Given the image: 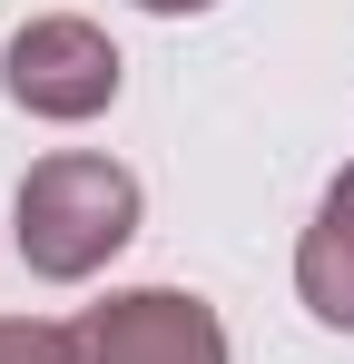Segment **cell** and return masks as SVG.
<instances>
[{"label": "cell", "instance_id": "4", "mask_svg": "<svg viewBox=\"0 0 354 364\" xmlns=\"http://www.w3.org/2000/svg\"><path fill=\"white\" fill-rule=\"evenodd\" d=\"M295 286H305V305H315L325 325L354 335V168L335 178V197L315 207V227L295 246Z\"/></svg>", "mask_w": 354, "mask_h": 364}, {"label": "cell", "instance_id": "3", "mask_svg": "<svg viewBox=\"0 0 354 364\" xmlns=\"http://www.w3.org/2000/svg\"><path fill=\"white\" fill-rule=\"evenodd\" d=\"M10 99L30 109V119H99L118 99V50L109 30H89V20H30L20 40H10Z\"/></svg>", "mask_w": 354, "mask_h": 364}, {"label": "cell", "instance_id": "6", "mask_svg": "<svg viewBox=\"0 0 354 364\" xmlns=\"http://www.w3.org/2000/svg\"><path fill=\"white\" fill-rule=\"evenodd\" d=\"M138 10H207V0H138Z\"/></svg>", "mask_w": 354, "mask_h": 364}, {"label": "cell", "instance_id": "1", "mask_svg": "<svg viewBox=\"0 0 354 364\" xmlns=\"http://www.w3.org/2000/svg\"><path fill=\"white\" fill-rule=\"evenodd\" d=\"M128 227H138V178L118 158H99V148H59V158H40L20 178V256L50 286L99 276L128 246Z\"/></svg>", "mask_w": 354, "mask_h": 364}, {"label": "cell", "instance_id": "2", "mask_svg": "<svg viewBox=\"0 0 354 364\" xmlns=\"http://www.w3.org/2000/svg\"><path fill=\"white\" fill-rule=\"evenodd\" d=\"M69 364H227V325L177 286H138L69 325Z\"/></svg>", "mask_w": 354, "mask_h": 364}, {"label": "cell", "instance_id": "5", "mask_svg": "<svg viewBox=\"0 0 354 364\" xmlns=\"http://www.w3.org/2000/svg\"><path fill=\"white\" fill-rule=\"evenodd\" d=\"M0 364H69V325H30V315H0Z\"/></svg>", "mask_w": 354, "mask_h": 364}]
</instances>
